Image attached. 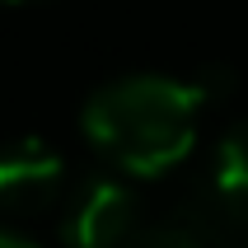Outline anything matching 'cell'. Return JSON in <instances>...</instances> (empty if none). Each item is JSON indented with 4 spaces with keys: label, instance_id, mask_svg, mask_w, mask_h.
<instances>
[{
    "label": "cell",
    "instance_id": "cell-6",
    "mask_svg": "<svg viewBox=\"0 0 248 248\" xmlns=\"http://www.w3.org/2000/svg\"><path fill=\"white\" fill-rule=\"evenodd\" d=\"M0 248H38V244H28L24 234H10V230H0Z\"/></svg>",
    "mask_w": 248,
    "mask_h": 248
},
{
    "label": "cell",
    "instance_id": "cell-1",
    "mask_svg": "<svg viewBox=\"0 0 248 248\" xmlns=\"http://www.w3.org/2000/svg\"><path fill=\"white\" fill-rule=\"evenodd\" d=\"M206 108V84L173 75H126L103 84L80 112V126L112 169L155 178L183 164L197 145V117Z\"/></svg>",
    "mask_w": 248,
    "mask_h": 248
},
{
    "label": "cell",
    "instance_id": "cell-4",
    "mask_svg": "<svg viewBox=\"0 0 248 248\" xmlns=\"http://www.w3.org/2000/svg\"><path fill=\"white\" fill-rule=\"evenodd\" d=\"M206 211L216 234H248V117L234 122L216 145V178L206 192Z\"/></svg>",
    "mask_w": 248,
    "mask_h": 248
},
{
    "label": "cell",
    "instance_id": "cell-5",
    "mask_svg": "<svg viewBox=\"0 0 248 248\" xmlns=\"http://www.w3.org/2000/svg\"><path fill=\"white\" fill-rule=\"evenodd\" d=\"M131 248H211V239L197 230L192 216H173V220H164L159 230H145Z\"/></svg>",
    "mask_w": 248,
    "mask_h": 248
},
{
    "label": "cell",
    "instance_id": "cell-3",
    "mask_svg": "<svg viewBox=\"0 0 248 248\" xmlns=\"http://www.w3.org/2000/svg\"><path fill=\"white\" fill-rule=\"evenodd\" d=\"M61 187H66V159L47 140L28 136L0 150V211L38 216L61 202Z\"/></svg>",
    "mask_w": 248,
    "mask_h": 248
},
{
    "label": "cell",
    "instance_id": "cell-7",
    "mask_svg": "<svg viewBox=\"0 0 248 248\" xmlns=\"http://www.w3.org/2000/svg\"><path fill=\"white\" fill-rule=\"evenodd\" d=\"M10 5H33V0H10Z\"/></svg>",
    "mask_w": 248,
    "mask_h": 248
},
{
    "label": "cell",
    "instance_id": "cell-2",
    "mask_svg": "<svg viewBox=\"0 0 248 248\" xmlns=\"http://www.w3.org/2000/svg\"><path fill=\"white\" fill-rule=\"evenodd\" d=\"M61 234L70 248H131L140 239L136 192L117 178L84 183L61 216Z\"/></svg>",
    "mask_w": 248,
    "mask_h": 248
}]
</instances>
